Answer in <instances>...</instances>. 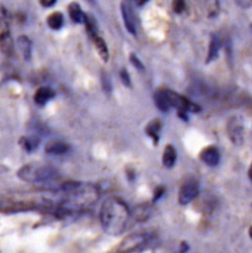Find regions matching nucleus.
Returning a JSON list of instances; mask_svg holds the SVG:
<instances>
[{"instance_id":"f257e3e1","label":"nucleus","mask_w":252,"mask_h":253,"mask_svg":"<svg viewBox=\"0 0 252 253\" xmlns=\"http://www.w3.org/2000/svg\"><path fill=\"white\" fill-rule=\"evenodd\" d=\"M65 193L60 209L65 211H78L90 208L100 197L99 188L92 183L68 181L60 187Z\"/></svg>"},{"instance_id":"f03ea898","label":"nucleus","mask_w":252,"mask_h":253,"mask_svg":"<svg viewBox=\"0 0 252 253\" xmlns=\"http://www.w3.org/2000/svg\"><path fill=\"white\" fill-rule=\"evenodd\" d=\"M129 220L130 211L122 199L111 197L103 202L100 211V221L106 234L120 236L127 229Z\"/></svg>"},{"instance_id":"7ed1b4c3","label":"nucleus","mask_w":252,"mask_h":253,"mask_svg":"<svg viewBox=\"0 0 252 253\" xmlns=\"http://www.w3.org/2000/svg\"><path fill=\"white\" fill-rule=\"evenodd\" d=\"M55 176H57V169H55V168H53L52 165H48V164L42 163L27 164V165L20 168L19 171H17V177L21 181L31 182V183L50 181Z\"/></svg>"},{"instance_id":"20e7f679","label":"nucleus","mask_w":252,"mask_h":253,"mask_svg":"<svg viewBox=\"0 0 252 253\" xmlns=\"http://www.w3.org/2000/svg\"><path fill=\"white\" fill-rule=\"evenodd\" d=\"M150 236L148 232L137 231L128 235L122 240L113 250V253H134L144 249L145 245L149 242Z\"/></svg>"},{"instance_id":"39448f33","label":"nucleus","mask_w":252,"mask_h":253,"mask_svg":"<svg viewBox=\"0 0 252 253\" xmlns=\"http://www.w3.org/2000/svg\"><path fill=\"white\" fill-rule=\"evenodd\" d=\"M166 97H168V103H170V107H175L177 110H180V112H195L198 113L201 111V107L197 103L192 102V101L187 100L186 97H183L180 93L175 92L172 90H166L165 88Z\"/></svg>"},{"instance_id":"423d86ee","label":"nucleus","mask_w":252,"mask_h":253,"mask_svg":"<svg viewBox=\"0 0 252 253\" xmlns=\"http://www.w3.org/2000/svg\"><path fill=\"white\" fill-rule=\"evenodd\" d=\"M228 135L231 143L235 145H243L245 141V126L240 117H231L228 122Z\"/></svg>"},{"instance_id":"0eeeda50","label":"nucleus","mask_w":252,"mask_h":253,"mask_svg":"<svg viewBox=\"0 0 252 253\" xmlns=\"http://www.w3.org/2000/svg\"><path fill=\"white\" fill-rule=\"evenodd\" d=\"M200 193V186H198V182L195 178L186 179L183 182V184L181 186L180 193H178V202L182 206L186 204H190L191 202L195 201L198 197Z\"/></svg>"},{"instance_id":"6e6552de","label":"nucleus","mask_w":252,"mask_h":253,"mask_svg":"<svg viewBox=\"0 0 252 253\" xmlns=\"http://www.w3.org/2000/svg\"><path fill=\"white\" fill-rule=\"evenodd\" d=\"M121 12H122L123 21H125L126 29L130 35L137 34V24H135V16L133 12L132 5L128 0H123L121 4Z\"/></svg>"},{"instance_id":"1a4fd4ad","label":"nucleus","mask_w":252,"mask_h":253,"mask_svg":"<svg viewBox=\"0 0 252 253\" xmlns=\"http://www.w3.org/2000/svg\"><path fill=\"white\" fill-rule=\"evenodd\" d=\"M200 158L206 165L214 168L220 161V153H219L218 148H215V146H207L201 151Z\"/></svg>"},{"instance_id":"9d476101","label":"nucleus","mask_w":252,"mask_h":253,"mask_svg":"<svg viewBox=\"0 0 252 253\" xmlns=\"http://www.w3.org/2000/svg\"><path fill=\"white\" fill-rule=\"evenodd\" d=\"M69 150V145L60 139H50L44 145V151L50 155H62Z\"/></svg>"},{"instance_id":"9b49d317","label":"nucleus","mask_w":252,"mask_h":253,"mask_svg":"<svg viewBox=\"0 0 252 253\" xmlns=\"http://www.w3.org/2000/svg\"><path fill=\"white\" fill-rule=\"evenodd\" d=\"M53 97H54V91L50 87H47V86H42V87H40L36 91V93L34 96V100L39 106H44Z\"/></svg>"},{"instance_id":"f8f14e48","label":"nucleus","mask_w":252,"mask_h":253,"mask_svg":"<svg viewBox=\"0 0 252 253\" xmlns=\"http://www.w3.org/2000/svg\"><path fill=\"white\" fill-rule=\"evenodd\" d=\"M221 47V41L219 39V36L216 35H211L210 36V42H209V48H208V57H207V63H210L218 57L219 50Z\"/></svg>"},{"instance_id":"ddd939ff","label":"nucleus","mask_w":252,"mask_h":253,"mask_svg":"<svg viewBox=\"0 0 252 253\" xmlns=\"http://www.w3.org/2000/svg\"><path fill=\"white\" fill-rule=\"evenodd\" d=\"M17 47L19 50L21 52V55L24 57L25 60L31 59V52H32V43L30 41L29 37L26 36H20L17 39Z\"/></svg>"},{"instance_id":"4468645a","label":"nucleus","mask_w":252,"mask_h":253,"mask_svg":"<svg viewBox=\"0 0 252 253\" xmlns=\"http://www.w3.org/2000/svg\"><path fill=\"white\" fill-rule=\"evenodd\" d=\"M154 102H155L156 107L163 112H168L170 110V103H168V97H166L165 88H159L156 90L155 95H154Z\"/></svg>"},{"instance_id":"2eb2a0df","label":"nucleus","mask_w":252,"mask_h":253,"mask_svg":"<svg viewBox=\"0 0 252 253\" xmlns=\"http://www.w3.org/2000/svg\"><path fill=\"white\" fill-rule=\"evenodd\" d=\"M177 159V154H176V149L172 145H166L165 150L163 154V165L166 169L173 168Z\"/></svg>"},{"instance_id":"dca6fc26","label":"nucleus","mask_w":252,"mask_h":253,"mask_svg":"<svg viewBox=\"0 0 252 253\" xmlns=\"http://www.w3.org/2000/svg\"><path fill=\"white\" fill-rule=\"evenodd\" d=\"M68 12H69V16L70 19H72V21L75 22V24H82V22L84 21L85 14L83 12L80 5L77 4V2H72V4L69 5Z\"/></svg>"},{"instance_id":"f3484780","label":"nucleus","mask_w":252,"mask_h":253,"mask_svg":"<svg viewBox=\"0 0 252 253\" xmlns=\"http://www.w3.org/2000/svg\"><path fill=\"white\" fill-rule=\"evenodd\" d=\"M0 49L2 50L4 54L10 55L14 50V43H12L11 36L9 35V32L4 31L0 35Z\"/></svg>"},{"instance_id":"a211bd4d","label":"nucleus","mask_w":252,"mask_h":253,"mask_svg":"<svg viewBox=\"0 0 252 253\" xmlns=\"http://www.w3.org/2000/svg\"><path fill=\"white\" fill-rule=\"evenodd\" d=\"M20 144H21V146L24 150L31 153V151H34L35 149L39 148L40 138H37L36 135L24 136V138H21V140H20Z\"/></svg>"},{"instance_id":"6ab92c4d","label":"nucleus","mask_w":252,"mask_h":253,"mask_svg":"<svg viewBox=\"0 0 252 253\" xmlns=\"http://www.w3.org/2000/svg\"><path fill=\"white\" fill-rule=\"evenodd\" d=\"M92 40H94V44L95 47H96L97 53H99L101 59L106 63L108 60V48H107V44H106L105 40H103L102 37L97 36V35L92 37Z\"/></svg>"},{"instance_id":"aec40b11","label":"nucleus","mask_w":252,"mask_h":253,"mask_svg":"<svg viewBox=\"0 0 252 253\" xmlns=\"http://www.w3.org/2000/svg\"><path fill=\"white\" fill-rule=\"evenodd\" d=\"M63 22H64V17H63L62 12L59 11L53 12L47 19V24L52 30H59L63 26Z\"/></svg>"},{"instance_id":"412c9836","label":"nucleus","mask_w":252,"mask_h":253,"mask_svg":"<svg viewBox=\"0 0 252 253\" xmlns=\"http://www.w3.org/2000/svg\"><path fill=\"white\" fill-rule=\"evenodd\" d=\"M161 129V122L159 120H153L149 125L147 126V133L149 134L153 139L158 140V134Z\"/></svg>"},{"instance_id":"4be33fe9","label":"nucleus","mask_w":252,"mask_h":253,"mask_svg":"<svg viewBox=\"0 0 252 253\" xmlns=\"http://www.w3.org/2000/svg\"><path fill=\"white\" fill-rule=\"evenodd\" d=\"M149 211H150V207L148 204L145 206H140L135 209V217H137L139 221H143V220L147 219L149 216Z\"/></svg>"},{"instance_id":"5701e85b","label":"nucleus","mask_w":252,"mask_h":253,"mask_svg":"<svg viewBox=\"0 0 252 253\" xmlns=\"http://www.w3.org/2000/svg\"><path fill=\"white\" fill-rule=\"evenodd\" d=\"M172 9L176 14H181L185 10V0H172Z\"/></svg>"},{"instance_id":"b1692460","label":"nucleus","mask_w":252,"mask_h":253,"mask_svg":"<svg viewBox=\"0 0 252 253\" xmlns=\"http://www.w3.org/2000/svg\"><path fill=\"white\" fill-rule=\"evenodd\" d=\"M130 60H132V64L135 65V68H137L138 70H140V72H143V70H144V65L142 64V62H140L139 59H138L137 55L130 54Z\"/></svg>"},{"instance_id":"393cba45","label":"nucleus","mask_w":252,"mask_h":253,"mask_svg":"<svg viewBox=\"0 0 252 253\" xmlns=\"http://www.w3.org/2000/svg\"><path fill=\"white\" fill-rule=\"evenodd\" d=\"M207 4H208V9L210 15L215 14V11L218 10V0H207Z\"/></svg>"},{"instance_id":"a878e982","label":"nucleus","mask_w":252,"mask_h":253,"mask_svg":"<svg viewBox=\"0 0 252 253\" xmlns=\"http://www.w3.org/2000/svg\"><path fill=\"white\" fill-rule=\"evenodd\" d=\"M121 79H122L123 84L127 85V86H130V78H129V74H128V72L126 69H122L121 70Z\"/></svg>"},{"instance_id":"bb28decb","label":"nucleus","mask_w":252,"mask_h":253,"mask_svg":"<svg viewBox=\"0 0 252 253\" xmlns=\"http://www.w3.org/2000/svg\"><path fill=\"white\" fill-rule=\"evenodd\" d=\"M238 2V5L240 7H244V9H249L252 5V0H235Z\"/></svg>"},{"instance_id":"cd10ccee","label":"nucleus","mask_w":252,"mask_h":253,"mask_svg":"<svg viewBox=\"0 0 252 253\" xmlns=\"http://www.w3.org/2000/svg\"><path fill=\"white\" fill-rule=\"evenodd\" d=\"M55 1H57V0H40V2H41L42 6H44V7L52 6V5L55 4Z\"/></svg>"},{"instance_id":"c85d7f7f","label":"nucleus","mask_w":252,"mask_h":253,"mask_svg":"<svg viewBox=\"0 0 252 253\" xmlns=\"http://www.w3.org/2000/svg\"><path fill=\"white\" fill-rule=\"evenodd\" d=\"M187 251H188L187 244H186V242H182V244H181V253H186Z\"/></svg>"},{"instance_id":"c756f323","label":"nucleus","mask_w":252,"mask_h":253,"mask_svg":"<svg viewBox=\"0 0 252 253\" xmlns=\"http://www.w3.org/2000/svg\"><path fill=\"white\" fill-rule=\"evenodd\" d=\"M148 1H149V0H135V4H137L138 6H143V5L147 4Z\"/></svg>"},{"instance_id":"7c9ffc66","label":"nucleus","mask_w":252,"mask_h":253,"mask_svg":"<svg viewBox=\"0 0 252 253\" xmlns=\"http://www.w3.org/2000/svg\"><path fill=\"white\" fill-rule=\"evenodd\" d=\"M87 1H90V2H94V0H87Z\"/></svg>"}]
</instances>
